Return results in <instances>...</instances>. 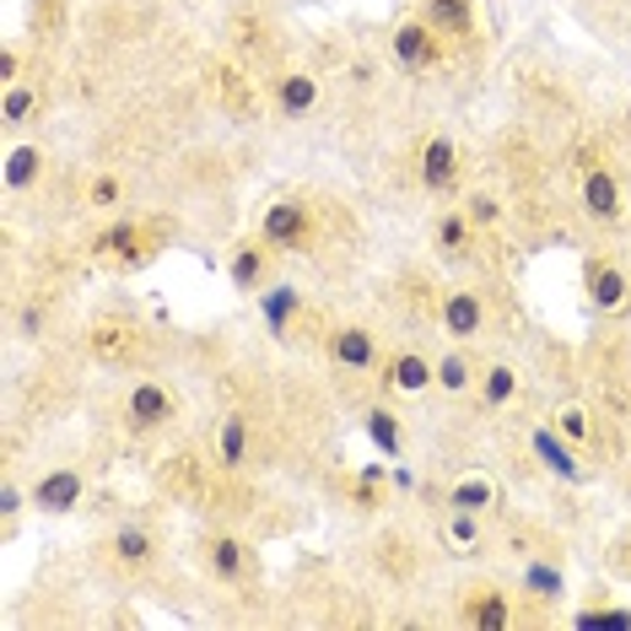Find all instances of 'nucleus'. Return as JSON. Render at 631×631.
Here are the masks:
<instances>
[{
    "label": "nucleus",
    "mask_w": 631,
    "mask_h": 631,
    "mask_svg": "<svg viewBox=\"0 0 631 631\" xmlns=\"http://www.w3.org/2000/svg\"><path fill=\"white\" fill-rule=\"evenodd\" d=\"M259 238H264L270 249H303V244H308V205H303V200H275V205L264 211Z\"/></svg>",
    "instance_id": "1"
},
{
    "label": "nucleus",
    "mask_w": 631,
    "mask_h": 631,
    "mask_svg": "<svg viewBox=\"0 0 631 631\" xmlns=\"http://www.w3.org/2000/svg\"><path fill=\"white\" fill-rule=\"evenodd\" d=\"M324 351H329L335 368H351V373H368V368L379 362V340H373V329H362V324H340V329H329Z\"/></svg>",
    "instance_id": "2"
},
{
    "label": "nucleus",
    "mask_w": 631,
    "mask_h": 631,
    "mask_svg": "<svg viewBox=\"0 0 631 631\" xmlns=\"http://www.w3.org/2000/svg\"><path fill=\"white\" fill-rule=\"evenodd\" d=\"M438 38L427 22H399L394 27V60L405 65V70H427V65H438Z\"/></svg>",
    "instance_id": "3"
},
{
    "label": "nucleus",
    "mask_w": 631,
    "mask_h": 631,
    "mask_svg": "<svg viewBox=\"0 0 631 631\" xmlns=\"http://www.w3.org/2000/svg\"><path fill=\"white\" fill-rule=\"evenodd\" d=\"M421 184H427V194H448L459 184V146L448 135L427 140V151H421Z\"/></svg>",
    "instance_id": "4"
},
{
    "label": "nucleus",
    "mask_w": 631,
    "mask_h": 631,
    "mask_svg": "<svg viewBox=\"0 0 631 631\" xmlns=\"http://www.w3.org/2000/svg\"><path fill=\"white\" fill-rule=\"evenodd\" d=\"M173 410H179V399H173L162 383H135V388H129V421H135V427H146V432H151V427H168Z\"/></svg>",
    "instance_id": "5"
},
{
    "label": "nucleus",
    "mask_w": 631,
    "mask_h": 631,
    "mask_svg": "<svg viewBox=\"0 0 631 631\" xmlns=\"http://www.w3.org/2000/svg\"><path fill=\"white\" fill-rule=\"evenodd\" d=\"M81 492H87L81 470H49V475L33 486V507H44V512H70V507H81Z\"/></svg>",
    "instance_id": "6"
},
{
    "label": "nucleus",
    "mask_w": 631,
    "mask_h": 631,
    "mask_svg": "<svg viewBox=\"0 0 631 631\" xmlns=\"http://www.w3.org/2000/svg\"><path fill=\"white\" fill-rule=\"evenodd\" d=\"M481 324H486V308H481L475 292H448V297H442V329H448L453 340H475Z\"/></svg>",
    "instance_id": "7"
},
{
    "label": "nucleus",
    "mask_w": 631,
    "mask_h": 631,
    "mask_svg": "<svg viewBox=\"0 0 631 631\" xmlns=\"http://www.w3.org/2000/svg\"><path fill=\"white\" fill-rule=\"evenodd\" d=\"M383 379H388V388H399V394H421L427 383H438V362H427L421 351H399V357H388Z\"/></svg>",
    "instance_id": "8"
},
{
    "label": "nucleus",
    "mask_w": 631,
    "mask_h": 631,
    "mask_svg": "<svg viewBox=\"0 0 631 631\" xmlns=\"http://www.w3.org/2000/svg\"><path fill=\"white\" fill-rule=\"evenodd\" d=\"M421 22L442 38H464V33H475V5L470 0H427Z\"/></svg>",
    "instance_id": "9"
},
{
    "label": "nucleus",
    "mask_w": 631,
    "mask_h": 631,
    "mask_svg": "<svg viewBox=\"0 0 631 631\" xmlns=\"http://www.w3.org/2000/svg\"><path fill=\"white\" fill-rule=\"evenodd\" d=\"M583 211H588L594 222H621V190H616V179H610L605 168H594V173L583 179Z\"/></svg>",
    "instance_id": "10"
},
{
    "label": "nucleus",
    "mask_w": 631,
    "mask_h": 631,
    "mask_svg": "<svg viewBox=\"0 0 631 631\" xmlns=\"http://www.w3.org/2000/svg\"><path fill=\"white\" fill-rule=\"evenodd\" d=\"M464 621L486 631H503V627H512V605H507V594H497V588H470Z\"/></svg>",
    "instance_id": "11"
},
{
    "label": "nucleus",
    "mask_w": 631,
    "mask_h": 631,
    "mask_svg": "<svg viewBox=\"0 0 631 631\" xmlns=\"http://www.w3.org/2000/svg\"><path fill=\"white\" fill-rule=\"evenodd\" d=\"M264 275H270V244L259 238V244H238V253H233V286L238 292H259L264 286Z\"/></svg>",
    "instance_id": "12"
},
{
    "label": "nucleus",
    "mask_w": 631,
    "mask_h": 631,
    "mask_svg": "<svg viewBox=\"0 0 631 631\" xmlns=\"http://www.w3.org/2000/svg\"><path fill=\"white\" fill-rule=\"evenodd\" d=\"M297 308H303V292L286 286V281H275V286L259 292V314H264V324H270V335H286V324L297 318Z\"/></svg>",
    "instance_id": "13"
},
{
    "label": "nucleus",
    "mask_w": 631,
    "mask_h": 631,
    "mask_svg": "<svg viewBox=\"0 0 631 631\" xmlns=\"http://www.w3.org/2000/svg\"><path fill=\"white\" fill-rule=\"evenodd\" d=\"M534 453H540V464H545L551 475H562V481H583V464H577V453H572L567 438H556L551 427H540V432H534Z\"/></svg>",
    "instance_id": "14"
},
{
    "label": "nucleus",
    "mask_w": 631,
    "mask_h": 631,
    "mask_svg": "<svg viewBox=\"0 0 631 631\" xmlns=\"http://www.w3.org/2000/svg\"><path fill=\"white\" fill-rule=\"evenodd\" d=\"M588 297H594V308H621L627 303V275L616 270V264H588Z\"/></svg>",
    "instance_id": "15"
},
{
    "label": "nucleus",
    "mask_w": 631,
    "mask_h": 631,
    "mask_svg": "<svg viewBox=\"0 0 631 631\" xmlns=\"http://www.w3.org/2000/svg\"><path fill=\"white\" fill-rule=\"evenodd\" d=\"M205 562L222 572V577H238V572L253 567V551L244 540H227V534H216V540H205Z\"/></svg>",
    "instance_id": "16"
},
{
    "label": "nucleus",
    "mask_w": 631,
    "mask_h": 631,
    "mask_svg": "<svg viewBox=\"0 0 631 631\" xmlns=\"http://www.w3.org/2000/svg\"><path fill=\"white\" fill-rule=\"evenodd\" d=\"M523 594L551 605V599H562V594H567V577H562L556 562H534V567H523Z\"/></svg>",
    "instance_id": "17"
},
{
    "label": "nucleus",
    "mask_w": 631,
    "mask_h": 631,
    "mask_svg": "<svg viewBox=\"0 0 631 631\" xmlns=\"http://www.w3.org/2000/svg\"><path fill=\"white\" fill-rule=\"evenodd\" d=\"M275 98H281V114H286V120H297V114H308V109L318 103V81H314V76H286Z\"/></svg>",
    "instance_id": "18"
},
{
    "label": "nucleus",
    "mask_w": 631,
    "mask_h": 631,
    "mask_svg": "<svg viewBox=\"0 0 631 631\" xmlns=\"http://www.w3.org/2000/svg\"><path fill=\"white\" fill-rule=\"evenodd\" d=\"M38 173H44V151L38 146H16L5 157V190H27Z\"/></svg>",
    "instance_id": "19"
},
{
    "label": "nucleus",
    "mask_w": 631,
    "mask_h": 631,
    "mask_svg": "<svg viewBox=\"0 0 631 631\" xmlns=\"http://www.w3.org/2000/svg\"><path fill=\"white\" fill-rule=\"evenodd\" d=\"M492 503H497V492H492V481H481V475H470V481H459V486L448 492V507H459V512H486Z\"/></svg>",
    "instance_id": "20"
},
{
    "label": "nucleus",
    "mask_w": 631,
    "mask_h": 631,
    "mask_svg": "<svg viewBox=\"0 0 631 631\" xmlns=\"http://www.w3.org/2000/svg\"><path fill=\"white\" fill-rule=\"evenodd\" d=\"M216 453H222L227 470L244 464V453H249V421H244V416H227V421H222V448H216Z\"/></svg>",
    "instance_id": "21"
},
{
    "label": "nucleus",
    "mask_w": 631,
    "mask_h": 631,
    "mask_svg": "<svg viewBox=\"0 0 631 631\" xmlns=\"http://www.w3.org/2000/svg\"><path fill=\"white\" fill-rule=\"evenodd\" d=\"M438 249L448 253V259L470 253V216H464V211H453V216H442L438 222Z\"/></svg>",
    "instance_id": "22"
},
{
    "label": "nucleus",
    "mask_w": 631,
    "mask_h": 631,
    "mask_svg": "<svg viewBox=\"0 0 631 631\" xmlns=\"http://www.w3.org/2000/svg\"><path fill=\"white\" fill-rule=\"evenodd\" d=\"M368 438L383 448V459H399V416H388V410H368Z\"/></svg>",
    "instance_id": "23"
},
{
    "label": "nucleus",
    "mask_w": 631,
    "mask_h": 631,
    "mask_svg": "<svg viewBox=\"0 0 631 631\" xmlns=\"http://www.w3.org/2000/svg\"><path fill=\"white\" fill-rule=\"evenodd\" d=\"M572 627H583V631H631V610H610V605H594V610H577V616H572Z\"/></svg>",
    "instance_id": "24"
},
{
    "label": "nucleus",
    "mask_w": 631,
    "mask_h": 631,
    "mask_svg": "<svg viewBox=\"0 0 631 631\" xmlns=\"http://www.w3.org/2000/svg\"><path fill=\"white\" fill-rule=\"evenodd\" d=\"M438 383H442V388H453V394H459V388H470V383H475L470 357H464V351H448V357L438 362Z\"/></svg>",
    "instance_id": "25"
},
{
    "label": "nucleus",
    "mask_w": 631,
    "mask_h": 631,
    "mask_svg": "<svg viewBox=\"0 0 631 631\" xmlns=\"http://www.w3.org/2000/svg\"><path fill=\"white\" fill-rule=\"evenodd\" d=\"M512 388H518V373H512V368H492L486 383H481L486 405H507V399H512Z\"/></svg>",
    "instance_id": "26"
},
{
    "label": "nucleus",
    "mask_w": 631,
    "mask_h": 631,
    "mask_svg": "<svg viewBox=\"0 0 631 631\" xmlns=\"http://www.w3.org/2000/svg\"><path fill=\"white\" fill-rule=\"evenodd\" d=\"M33 103H38V98H33L27 87H16V81H11V87H5V109H0V114H5V125H22V120L33 114Z\"/></svg>",
    "instance_id": "27"
},
{
    "label": "nucleus",
    "mask_w": 631,
    "mask_h": 631,
    "mask_svg": "<svg viewBox=\"0 0 631 631\" xmlns=\"http://www.w3.org/2000/svg\"><path fill=\"white\" fill-rule=\"evenodd\" d=\"M448 540H453V545H475V540H481L475 512H459V507H453V518H448Z\"/></svg>",
    "instance_id": "28"
},
{
    "label": "nucleus",
    "mask_w": 631,
    "mask_h": 631,
    "mask_svg": "<svg viewBox=\"0 0 631 631\" xmlns=\"http://www.w3.org/2000/svg\"><path fill=\"white\" fill-rule=\"evenodd\" d=\"M120 556H125V562H146V556H151V540H146L140 529H125V534H120Z\"/></svg>",
    "instance_id": "29"
},
{
    "label": "nucleus",
    "mask_w": 631,
    "mask_h": 631,
    "mask_svg": "<svg viewBox=\"0 0 631 631\" xmlns=\"http://www.w3.org/2000/svg\"><path fill=\"white\" fill-rule=\"evenodd\" d=\"M556 432L567 442H583L588 438V416H583V410H562V416H556Z\"/></svg>",
    "instance_id": "30"
},
{
    "label": "nucleus",
    "mask_w": 631,
    "mask_h": 631,
    "mask_svg": "<svg viewBox=\"0 0 631 631\" xmlns=\"http://www.w3.org/2000/svg\"><path fill=\"white\" fill-rule=\"evenodd\" d=\"M497 211H503V205H497V200H492V194H475V200H470V211H464V216H470V222H497Z\"/></svg>",
    "instance_id": "31"
},
{
    "label": "nucleus",
    "mask_w": 631,
    "mask_h": 631,
    "mask_svg": "<svg viewBox=\"0 0 631 631\" xmlns=\"http://www.w3.org/2000/svg\"><path fill=\"white\" fill-rule=\"evenodd\" d=\"M16 512H22V492H16V486H11V481H5V486H0V518H5V523H11V518H16Z\"/></svg>",
    "instance_id": "32"
},
{
    "label": "nucleus",
    "mask_w": 631,
    "mask_h": 631,
    "mask_svg": "<svg viewBox=\"0 0 631 631\" xmlns=\"http://www.w3.org/2000/svg\"><path fill=\"white\" fill-rule=\"evenodd\" d=\"M92 205H120V184H114V179H98V184H92Z\"/></svg>",
    "instance_id": "33"
},
{
    "label": "nucleus",
    "mask_w": 631,
    "mask_h": 631,
    "mask_svg": "<svg viewBox=\"0 0 631 631\" xmlns=\"http://www.w3.org/2000/svg\"><path fill=\"white\" fill-rule=\"evenodd\" d=\"M16 70H22V60H16V49H0V81H5V87L16 81Z\"/></svg>",
    "instance_id": "34"
}]
</instances>
